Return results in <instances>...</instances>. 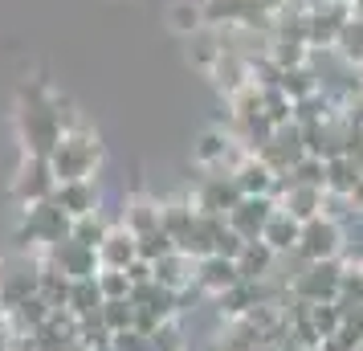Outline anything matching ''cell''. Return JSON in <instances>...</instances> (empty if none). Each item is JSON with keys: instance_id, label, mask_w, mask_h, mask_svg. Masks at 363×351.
Segmentation results:
<instances>
[{"instance_id": "484cf974", "label": "cell", "mask_w": 363, "mask_h": 351, "mask_svg": "<svg viewBox=\"0 0 363 351\" xmlns=\"http://www.w3.org/2000/svg\"><path fill=\"white\" fill-rule=\"evenodd\" d=\"M335 57L347 66H363V21L351 13V21L343 25V33L335 41Z\"/></svg>"}, {"instance_id": "836d02e7", "label": "cell", "mask_w": 363, "mask_h": 351, "mask_svg": "<svg viewBox=\"0 0 363 351\" xmlns=\"http://www.w3.org/2000/svg\"><path fill=\"white\" fill-rule=\"evenodd\" d=\"M351 13H355V17L363 21V0H355V4H351Z\"/></svg>"}, {"instance_id": "30bf717a", "label": "cell", "mask_w": 363, "mask_h": 351, "mask_svg": "<svg viewBox=\"0 0 363 351\" xmlns=\"http://www.w3.org/2000/svg\"><path fill=\"white\" fill-rule=\"evenodd\" d=\"M41 262L57 266L66 278H74V282H82V278H99V274H102L99 250H90V245L74 241V237H66L62 245H53L50 253H41Z\"/></svg>"}, {"instance_id": "4fadbf2b", "label": "cell", "mask_w": 363, "mask_h": 351, "mask_svg": "<svg viewBox=\"0 0 363 351\" xmlns=\"http://www.w3.org/2000/svg\"><path fill=\"white\" fill-rule=\"evenodd\" d=\"M155 282L167 286L172 294H188V290H196V257H188L184 250H172L167 257L155 262Z\"/></svg>"}, {"instance_id": "60d3db41", "label": "cell", "mask_w": 363, "mask_h": 351, "mask_svg": "<svg viewBox=\"0 0 363 351\" xmlns=\"http://www.w3.org/2000/svg\"><path fill=\"white\" fill-rule=\"evenodd\" d=\"M347 4H355V0H347Z\"/></svg>"}, {"instance_id": "ffe728a7", "label": "cell", "mask_w": 363, "mask_h": 351, "mask_svg": "<svg viewBox=\"0 0 363 351\" xmlns=\"http://www.w3.org/2000/svg\"><path fill=\"white\" fill-rule=\"evenodd\" d=\"M167 29L180 37H196L208 29V17H204V0H176L167 9Z\"/></svg>"}, {"instance_id": "4dcf8cb0", "label": "cell", "mask_w": 363, "mask_h": 351, "mask_svg": "<svg viewBox=\"0 0 363 351\" xmlns=\"http://www.w3.org/2000/svg\"><path fill=\"white\" fill-rule=\"evenodd\" d=\"M99 286H102L106 299H131V278H127V269H102Z\"/></svg>"}, {"instance_id": "d6a6232c", "label": "cell", "mask_w": 363, "mask_h": 351, "mask_svg": "<svg viewBox=\"0 0 363 351\" xmlns=\"http://www.w3.org/2000/svg\"><path fill=\"white\" fill-rule=\"evenodd\" d=\"M127 278H131V286L151 282V278H155V266H151V262H143V257H135L131 266H127Z\"/></svg>"}, {"instance_id": "6da1fadb", "label": "cell", "mask_w": 363, "mask_h": 351, "mask_svg": "<svg viewBox=\"0 0 363 351\" xmlns=\"http://www.w3.org/2000/svg\"><path fill=\"white\" fill-rule=\"evenodd\" d=\"M82 123L69 111V102L62 94H53L45 82H25L17 94V131H21V147L25 155H41L50 160V151L62 143V135Z\"/></svg>"}, {"instance_id": "7402d4cb", "label": "cell", "mask_w": 363, "mask_h": 351, "mask_svg": "<svg viewBox=\"0 0 363 351\" xmlns=\"http://www.w3.org/2000/svg\"><path fill=\"white\" fill-rule=\"evenodd\" d=\"M102 306H106V294H102L99 278H82V282H74L69 302H66L69 315H74V318H90V315H99Z\"/></svg>"}, {"instance_id": "d590c367", "label": "cell", "mask_w": 363, "mask_h": 351, "mask_svg": "<svg viewBox=\"0 0 363 351\" xmlns=\"http://www.w3.org/2000/svg\"><path fill=\"white\" fill-rule=\"evenodd\" d=\"M355 164H359V167H363V147H359V151H355Z\"/></svg>"}, {"instance_id": "1f68e13d", "label": "cell", "mask_w": 363, "mask_h": 351, "mask_svg": "<svg viewBox=\"0 0 363 351\" xmlns=\"http://www.w3.org/2000/svg\"><path fill=\"white\" fill-rule=\"evenodd\" d=\"M151 351H188V347H184V331H180V323H176V318L164 323L160 331L151 335Z\"/></svg>"}, {"instance_id": "7c38bea8", "label": "cell", "mask_w": 363, "mask_h": 351, "mask_svg": "<svg viewBox=\"0 0 363 351\" xmlns=\"http://www.w3.org/2000/svg\"><path fill=\"white\" fill-rule=\"evenodd\" d=\"M241 282V269L233 257H220V253H208V257H200L196 262V290L200 294H208V299H220L225 290Z\"/></svg>"}, {"instance_id": "ba28073f", "label": "cell", "mask_w": 363, "mask_h": 351, "mask_svg": "<svg viewBox=\"0 0 363 351\" xmlns=\"http://www.w3.org/2000/svg\"><path fill=\"white\" fill-rule=\"evenodd\" d=\"M237 201H241V188H237V180L229 172H204V180L192 192L196 213H208V217H229L237 208Z\"/></svg>"}, {"instance_id": "f546056e", "label": "cell", "mask_w": 363, "mask_h": 351, "mask_svg": "<svg viewBox=\"0 0 363 351\" xmlns=\"http://www.w3.org/2000/svg\"><path fill=\"white\" fill-rule=\"evenodd\" d=\"M172 250H176V241H172V233H167L164 225L139 237V257H143V262H151V266H155L160 257H167Z\"/></svg>"}, {"instance_id": "74e56055", "label": "cell", "mask_w": 363, "mask_h": 351, "mask_svg": "<svg viewBox=\"0 0 363 351\" xmlns=\"http://www.w3.org/2000/svg\"><path fill=\"white\" fill-rule=\"evenodd\" d=\"M4 315H9V306H4V299H0V318H4Z\"/></svg>"}, {"instance_id": "d6986e66", "label": "cell", "mask_w": 363, "mask_h": 351, "mask_svg": "<svg viewBox=\"0 0 363 351\" xmlns=\"http://www.w3.org/2000/svg\"><path fill=\"white\" fill-rule=\"evenodd\" d=\"M118 225L131 229L135 237L160 229V201H151V196H127L123 201V213H118Z\"/></svg>"}, {"instance_id": "603a6c76", "label": "cell", "mask_w": 363, "mask_h": 351, "mask_svg": "<svg viewBox=\"0 0 363 351\" xmlns=\"http://www.w3.org/2000/svg\"><path fill=\"white\" fill-rule=\"evenodd\" d=\"M118 225V217H106L102 208H94V213H86V217L74 221V241H82V245H90V250H99L102 241H106V233Z\"/></svg>"}, {"instance_id": "44dd1931", "label": "cell", "mask_w": 363, "mask_h": 351, "mask_svg": "<svg viewBox=\"0 0 363 351\" xmlns=\"http://www.w3.org/2000/svg\"><path fill=\"white\" fill-rule=\"evenodd\" d=\"M363 180V167L355 164V155H335L327 160V192L335 196H351Z\"/></svg>"}, {"instance_id": "ab89813d", "label": "cell", "mask_w": 363, "mask_h": 351, "mask_svg": "<svg viewBox=\"0 0 363 351\" xmlns=\"http://www.w3.org/2000/svg\"><path fill=\"white\" fill-rule=\"evenodd\" d=\"M306 4H323V0H306Z\"/></svg>"}, {"instance_id": "5b68a950", "label": "cell", "mask_w": 363, "mask_h": 351, "mask_svg": "<svg viewBox=\"0 0 363 351\" xmlns=\"http://www.w3.org/2000/svg\"><path fill=\"white\" fill-rule=\"evenodd\" d=\"M347 250V225L330 217H314L302 225V237H298V257L311 266V262H335V257H343Z\"/></svg>"}, {"instance_id": "4316f807", "label": "cell", "mask_w": 363, "mask_h": 351, "mask_svg": "<svg viewBox=\"0 0 363 351\" xmlns=\"http://www.w3.org/2000/svg\"><path fill=\"white\" fill-rule=\"evenodd\" d=\"M281 180H290V184H311V188H327V160H318V155H302Z\"/></svg>"}, {"instance_id": "5bb4252c", "label": "cell", "mask_w": 363, "mask_h": 351, "mask_svg": "<svg viewBox=\"0 0 363 351\" xmlns=\"http://www.w3.org/2000/svg\"><path fill=\"white\" fill-rule=\"evenodd\" d=\"M233 180H237V188H241V196H274L281 176L265 164L262 155H245L241 167L233 172Z\"/></svg>"}, {"instance_id": "7a4b0ae2", "label": "cell", "mask_w": 363, "mask_h": 351, "mask_svg": "<svg viewBox=\"0 0 363 351\" xmlns=\"http://www.w3.org/2000/svg\"><path fill=\"white\" fill-rule=\"evenodd\" d=\"M102 164V139L99 131H90L86 123H74L62 143L50 151V167L57 176V184H69V180H94V172Z\"/></svg>"}, {"instance_id": "83f0119b", "label": "cell", "mask_w": 363, "mask_h": 351, "mask_svg": "<svg viewBox=\"0 0 363 351\" xmlns=\"http://www.w3.org/2000/svg\"><path fill=\"white\" fill-rule=\"evenodd\" d=\"M102 323L111 327V335L135 331V302L131 299H106V306H102Z\"/></svg>"}, {"instance_id": "7bdbcfd3", "label": "cell", "mask_w": 363, "mask_h": 351, "mask_svg": "<svg viewBox=\"0 0 363 351\" xmlns=\"http://www.w3.org/2000/svg\"><path fill=\"white\" fill-rule=\"evenodd\" d=\"M359 351H363V347H359Z\"/></svg>"}, {"instance_id": "f35d334b", "label": "cell", "mask_w": 363, "mask_h": 351, "mask_svg": "<svg viewBox=\"0 0 363 351\" xmlns=\"http://www.w3.org/2000/svg\"><path fill=\"white\" fill-rule=\"evenodd\" d=\"M355 266H359V269H363V257H355Z\"/></svg>"}, {"instance_id": "8fae6325", "label": "cell", "mask_w": 363, "mask_h": 351, "mask_svg": "<svg viewBox=\"0 0 363 351\" xmlns=\"http://www.w3.org/2000/svg\"><path fill=\"white\" fill-rule=\"evenodd\" d=\"M274 213H278V196H241L237 208H233L225 221H229V229H237L245 241H262L265 225H269Z\"/></svg>"}, {"instance_id": "f1b7e54d", "label": "cell", "mask_w": 363, "mask_h": 351, "mask_svg": "<svg viewBox=\"0 0 363 351\" xmlns=\"http://www.w3.org/2000/svg\"><path fill=\"white\" fill-rule=\"evenodd\" d=\"M311 318H314V331L323 335V343H327L330 335L343 327V306L339 302H311Z\"/></svg>"}, {"instance_id": "ac0fdd59", "label": "cell", "mask_w": 363, "mask_h": 351, "mask_svg": "<svg viewBox=\"0 0 363 351\" xmlns=\"http://www.w3.org/2000/svg\"><path fill=\"white\" fill-rule=\"evenodd\" d=\"M298 237H302V221L290 217L286 208H278V213L269 217V225H265L262 241H265L274 253H278V257H290V253L298 250Z\"/></svg>"}, {"instance_id": "8d00e7d4", "label": "cell", "mask_w": 363, "mask_h": 351, "mask_svg": "<svg viewBox=\"0 0 363 351\" xmlns=\"http://www.w3.org/2000/svg\"><path fill=\"white\" fill-rule=\"evenodd\" d=\"M69 351H90V347H86V343H74V347H69Z\"/></svg>"}, {"instance_id": "cb8c5ba5", "label": "cell", "mask_w": 363, "mask_h": 351, "mask_svg": "<svg viewBox=\"0 0 363 351\" xmlns=\"http://www.w3.org/2000/svg\"><path fill=\"white\" fill-rule=\"evenodd\" d=\"M192 221H196V204H192V196H188V201H164L160 204V225L172 233L176 245H180V237L192 229Z\"/></svg>"}, {"instance_id": "b9f144b4", "label": "cell", "mask_w": 363, "mask_h": 351, "mask_svg": "<svg viewBox=\"0 0 363 351\" xmlns=\"http://www.w3.org/2000/svg\"><path fill=\"white\" fill-rule=\"evenodd\" d=\"M314 351H323V347H314Z\"/></svg>"}, {"instance_id": "2e32d148", "label": "cell", "mask_w": 363, "mask_h": 351, "mask_svg": "<svg viewBox=\"0 0 363 351\" xmlns=\"http://www.w3.org/2000/svg\"><path fill=\"white\" fill-rule=\"evenodd\" d=\"M139 257V237L131 233V229H123V225H115L111 233H106V241L99 245V262L102 269H127Z\"/></svg>"}, {"instance_id": "d4e9b609", "label": "cell", "mask_w": 363, "mask_h": 351, "mask_svg": "<svg viewBox=\"0 0 363 351\" xmlns=\"http://www.w3.org/2000/svg\"><path fill=\"white\" fill-rule=\"evenodd\" d=\"M69 290H74V278H66L57 266H50V262H41V299L50 302L53 311H66V302H69Z\"/></svg>"}, {"instance_id": "e0dca14e", "label": "cell", "mask_w": 363, "mask_h": 351, "mask_svg": "<svg viewBox=\"0 0 363 351\" xmlns=\"http://www.w3.org/2000/svg\"><path fill=\"white\" fill-rule=\"evenodd\" d=\"M53 201L62 204L74 221L86 217V213H94V208H102V196H99V184H94V180H69V184H57Z\"/></svg>"}, {"instance_id": "9a60e30c", "label": "cell", "mask_w": 363, "mask_h": 351, "mask_svg": "<svg viewBox=\"0 0 363 351\" xmlns=\"http://www.w3.org/2000/svg\"><path fill=\"white\" fill-rule=\"evenodd\" d=\"M281 257L265 241H249L241 257H237V269H241V282H269L274 274H278Z\"/></svg>"}, {"instance_id": "9c48e42d", "label": "cell", "mask_w": 363, "mask_h": 351, "mask_svg": "<svg viewBox=\"0 0 363 351\" xmlns=\"http://www.w3.org/2000/svg\"><path fill=\"white\" fill-rule=\"evenodd\" d=\"M41 290V257H21V262H9L0 266V299L13 311L25 299H33Z\"/></svg>"}, {"instance_id": "8992f818", "label": "cell", "mask_w": 363, "mask_h": 351, "mask_svg": "<svg viewBox=\"0 0 363 351\" xmlns=\"http://www.w3.org/2000/svg\"><path fill=\"white\" fill-rule=\"evenodd\" d=\"M204 17L213 29L245 25V29H274V9L265 0H204Z\"/></svg>"}, {"instance_id": "3957f363", "label": "cell", "mask_w": 363, "mask_h": 351, "mask_svg": "<svg viewBox=\"0 0 363 351\" xmlns=\"http://www.w3.org/2000/svg\"><path fill=\"white\" fill-rule=\"evenodd\" d=\"M69 233H74V217H69L57 201H41V204H29V208H25L17 241L25 250H37V257H41V253H50L53 245H62Z\"/></svg>"}, {"instance_id": "277c9868", "label": "cell", "mask_w": 363, "mask_h": 351, "mask_svg": "<svg viewBox=\"0 0 363 351\" xmlns=\"http://www.w3.org/2000/svg\"><path fill=\"white\" fill-rule=\"evenodd\" d=\"M343 269H347L343 257L302 266L294 274V282H290V299H302V302H335V299H339V286H343Z\"/></svg>"}, {"instance_id": "e575fe53", "label": "cell", "mask_w": 363, "mask_h": 351, "mask_svg": "<svg viewBox=\"0 0 363 351\" xmlns=\"http://www.w3.org/2000/svg\"><path fill=\"white\" fill-rule=\"evenodd\" d=\"M265 4H269V9H274V13H278L281 4H286V0H265Z\"/></svg>"}, {"instance_id": "52a82bcc", "label": "cell", "mask_w": 363, "mask_h": 351, "mask_svg": "<svg viewBox=\"0 0 363 351\" xmlns=\"http://www.w3.org/2000/svg\"><path fill=\"white\" fill-rule=\"evenodd\" d=\"M53 192H57V176H53L50 160H41V155H25L21 167H17V180H13V196L21 201V208L41 204V201H53Z\"/></svg>"}]
</instances>
